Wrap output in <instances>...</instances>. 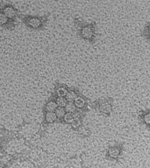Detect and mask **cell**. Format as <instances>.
Here are the masks:
<instances>
[{
    "label": "cell",
    "mask_w": 150,
    "mask_h": 168,
    "mask_svg": "<svg viewBox=\"0 0 150 168\" xmlns=\"http://www.w3.org/2000/svg\"><path fill=\"white\" fill-rule=\"evenodd\" d=\"M50 16V13H47L43 16L26 15L21 13L19 19L28 29L33 31H44L46 28Z\"/></svg>",
    "instance_id": "2"
},
{
    "label": "cell",
    "mask_w": 150,
    "mask_h": 168,
    "mask_svg": "<svg viewBox=\"0 0 150 168\" xmlns=\"http://www.w3.org/2000/svg\"><path fill=\"white\" fill-rule=\"evenodd\" d=\"M142 36L148 42L150 46V22H148L142 31Z\"/></svg>",
    "instance_id": "5"
},
{
    "label": "cell",
    "mask_w": 150,
    "mask_h": 168,
    "mask_svg": "<svg viewBox=\"0 0 150 168\" xmlns=\"http://www.w3.org/2000/svg\"><path fill=\"white\" fill-rule=\"evenodd\" d=\"M16 23L10 19L0 10V29L13 31L16 28Z\"/></svg>",
    "instance_id": "4"
},
{
    "label": "cell",
    "mask_w": 150,
    "mask_h": 168,
    "mask_svg": "<svg viewBox=\"0 0 150 168\" xmlns=\"http://www.w3.org/2000/svg\"><path fill=\"white\" fill-rule=\"evenodd\" d=\"M0 10L10 19L17 22L21 13L13 4L4 2L0 3Z\"/></svg>",
    "instance_id": "3"
},
{
    "label": "cell",
    "mask_w": 150,
    "mask_h": 168,
    "mask_svg": "<svg viewBox=\"0 0 150 168\" xmlns=\"http://www.w3.org/2000/svg\"><path fill=\"white\" fill-rule=\"evenodd\" d=\"M74 23L77 36L81 40L94 45L97 40L98 25L95 21L87 22L81 18L75 17Z\"/></svg>",
    "instance_id": "1"
}]
</instances>
